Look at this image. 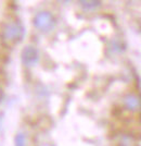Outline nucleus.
I'll use <instances>...</instances> for the list:
<instances>
[{"label": "nucleus", "mask_w": 141, "mask_h": 146, "mask_svg": "<svg viewBox=\"0 0 141 146\" xmlns=\"http://www.w3.org/2000/svg\"><path fill=\"white\" fill-rule=\"evenodd\" d=\"M2 36L6 42H16L18 38L22 36V29L21 25L15 23V22H10L7 23L3 26L2 30Z\"/></svg>", "instance_id": "obj_1"}, {"label": "nucleus", "mask_w": 141, "mask_h": 146, "mask_svg": "<svg viewBox=\"0 0 141 146\" xmlns=\"http://www.w3.org/2000/svg\"><path fill=\"white\" fill-rule=\"evenodd\" d=\"M35 24L39 29H46L50 25V17L46 13H41L39 15H37L35 20Z\"/></svg>", "instance_id": "obj_2"}, {"label": "nucleus", "mask_w": 141, "mask_h": 146, "mask_svg": "<svg viewBox=\"0 0 141 146\" xmlns=\"http://www.w3.org/2000/svg\"><path fill=\"white\" fill-rule=\"evenodd\" d=\"M1 97H2V93H1V91H0V99H1Z\"/></svg>", "instance_id": "obj_3"}]
</instances>
